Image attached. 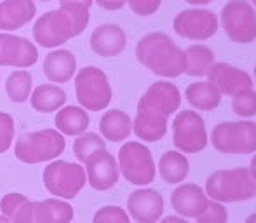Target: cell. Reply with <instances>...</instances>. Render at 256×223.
Returning a JSON list of instances; mask_svg holds the SVG:
<instances>
[{"label": "cell", "mask_w": 256, "mask_h": 223, "mask_svg": "<svg viewBox=\"0 0 256 223\" xmlns=\"http://www.w3.org/2000/svg\"><path fill=\"white\" fill-rule=\"evenodd\" d=\"M182 106V92L171 82H155L138 103L132 131L142 142L157 143L168 134V120Z\"/></svg>", "instance_id": "cell-1"}, {"label": "cell", "mask_w": 256, "mask_h": 223, "mask_svg": "<svg viewBox=\"0 0 256 223\" xmlns=\"http://www.w3.org/2000/svg\"><path fill=\"white\" fill-rule=\"evenodd\" d=\"M91 21V7L84 4H60V9L42 14L34 26V38L38 46L58 49L68 40L84 34Z\"/></svg>", "instance_id": "cell-2"}, {"label": "cell", "mask_w": 256, "mask_h": 223, "mask_svg": "<svg viewBox=\"0 0 256 223\" xmlns=\"http://www.w3.org/2000/svg\"><path fill=\"white\" fill-rule=\"evenodd\" d=\"M136 58L146 70L158 77L176 78L186 70L185 51L162 32L145 35L136 46Z\"/></svg>", "instance_id": "cell-3"}, {"label": "cell", "mask_w": 256, "mask_h": 223, "mask_svg": "<svg viewBox=\"0 0 256 223\" xmlns=\"http://www.w3.org/2000/svg\"><path fill=\"white\" fill-rule=\"evenodd\" d=\"M206 196L222 204L244 202L256 197V183L250 169H222L208 178Z\"/></svg>", "instance_id": "cell-4"}, {"label": "cell", "mask_w": 256, "mask_h": 223, "mask_svg": "<svg viewBox=\"0 0 256 223\" xmlns=\"http://www.w3.org/2000/svg\"><path fill=\"white\" fill-rule=\"evenodd\" d=\"M64 148L66 140L58 129H42L21 136L14 146V156L24 164H40L58 159Z\"/></svg>", "instance_id": "cell-5"}, {"label": "cell", "mask_w": 256, "mask_h": 223, "mask_svg": "<svg viewBox=\"0 0 256 223\" xmlns=\"http://www.w3.org/2000/svg\"><path fill=\"white\" fill-rule=\"evenodd\" d=\"M211 145L220 154L226 156H246L256 154V122L236 120L222 122L211 132Z\"/></svg>", "instance_id": "cell-6"}, {"label": "cell", "mask_w": 256, "mask_h": 223, "mask_svg": "<svg viewBox=\"0 0 256 223\" xmlns=\"http://www.w3.org/2000/svg\"><path fill=\"white\" fill-rule=\"evenodd\" d=\"M75 94L80 106L88 112H102L112 103L110 80L98 66H86L75 75Z\"/></svg>", "instance_id": "cell-7"}, {"label": "cell", "mask_w": 256, "mask_h": 223, "mask_svg": "<svg viewBox=\"0 0 256 223\" xmlns=\"http://www.w3.org/2000/svg\"><path fill=\"white\" fill-rule=\"evenodd\" d=\"M220 26L234 44L256 40V9L248 0H230L220 12Z\"/></svg>", "instance_id": "cell-8"}, {"label": "cell", "mask_w": 256, "mask_h": 223, "mask_svg": "<svg viewBox=\"0 0 256 223\" xmlns=\"http://www.w3.org/2000/svg\"><path fill=\"white\" fill-rule=\"evenodd\" d=\"M88 183L86 169L80 164L52 160L44 169V186L56 199H75Z\"/></svg>", "instance_id": "cell-9"}, {"label": "cell", "mask_w": 256, "mask_h": 223, "mask_svg": "<svg viewBox=\"0 0 256 223\" xmlns=\"http://www.w3.org/2000/svg\"><path fill=\"white\" fill-rule=\"evenodd\" d=\"M118 169L129 183L146 186L155 182V160L148 146L140 142H128L118 150Z\"/></svg>", "instance_id": "cell-10"}, {"label": "cell", "mask_w": 256, "mask_h": 223, "mask_svg": "<svg viewBox=\"0 0 256 223\" xmlns=\"http://www.w3.org/2000/svg\"><path fill=\"white\" fill-rule=\"evenodd\" d=\"M172 143L183 154L202 152L209 143L204 118L194 110L180 112L172 122Z\"/></svg>", "instance_id": "cell-11"}, {"label": "cell", "mask_w": 256, "mask_h": 223, "mask_svg": "<svg viewBox=\"0 0 256 223\" xmlns=\"http://www.w3.org/2000/svg\"><path fill=\"white\" fill-rule=\"evenodd\" d=\"M74 208L60 199L34 200L26 199L9 218L10 223H72Z\"/></svg>", "instance_id": "cell-12"}, {"label": "cell", "mask_w": 256, "mask_h": 223, "mask_svg": "<svg viewBox=\"0 0 256 223\" xmlns=\"http://www.w3.org/2000/svg\"><path fill=\"white\" fill-rule=\"evenodd\" d=\"M176 35L185 40L204 42L212 38L220 30V20L212 10L204 7L185 9L172 21Z\"/></svg>", "instance_id": "cell-13"}, {"label": "cell", "mask_w": 256, "mask_h": 223, "mask_svg": "<svg viewBox=\"0 0 256 223\" xmlns=\"http://www.w3.org/2000/svg\"><path fill=\"white\" fill-rule=\"evenodd\" d=\"M86 174H88V183L98 192H106L112 190L118 183L120 178V169L118 162L106 148L98 150L91 157L86 159Z\"/></svg>", "instance_id": "cell-14"}, {"label": "cell", "mask_w": 256, "mask_h": 223, "mask_svg": "<svg viewBox=\"0 0 256 223\" xmlns=\"http://www.w3.org/2000/svg\"><path fill=\"white\" fill-rule=\"evenodd\" d=\"M38 61V49L34 42L12 34H0V66L30 68Z\"/></svg>", "instance_id": "cell-15"}, {"label": "cell", "mask_w": 256, "mask_h": 223, "mask_svg": "<svg viewBox=\"0 0 256 223\" xmlns=\"http://www.w3.org/2000/svg\"><path fill=\"white\" fill-rule=\"evenodd\" d=\"M128 211L138 223H157L164 214V197L154 188H140L129 196Z\"/></svg>", "instance_id": "cell-16"}, {"label": "cell", "mask_w": 256, "mask_h": 223, "mask_svg": "<svg viewBox=\"0 0 256 223\" xmlns=\"http://www.w3.org/2000/svg\"><path fill=\"white\" fill-rule=\"evenodd\" d=\"M208 78L209 82H212L220 89L222 94L226 96H234L236 92L242 91V89L254 88L253 77L248 72L232 66L228 63H214L211 70H209Z\"/></svg>", "instance_id": "cell-17"}, {"label": "cell", "mask_w": 256, "mask_h": 223, "mask_svg": "<svg viewBox=\"0 0 256 223\" xmlns=\"http://www.w3.org/2000/svg\"><path fill=\"white\" fill-rule=\"evenodd\" d=\"M91 49L102 58H117L128 48V35L124 28L114 23L98 26L91 35Z\"/></svg>", "instance_id": "cell-18"}, {"label": "cell", "mask_w": 256, "mask_h": 223, "mask_svg": "<svg viewBox=\"0 0 256 223\" xmlns=\"http://www.w3.org/2000/svg\"><path fill=\"white\" fill-rule=\"evenodd\" d=\"M206 190L196 183H183L171 194V206L180 216L197 218L208 206Z\"/></svg>", "instance_id": "cell-19"}, {"label": "cell", "mask_w": 256, "mask_h": 223, "mask_svg": "<svg viewBox=\"0 0 256 223\" xmlns=\"http://www.w3.org/2000/svg\"><path fill=\"white\" fill-rule=\"evenodd\" d=\"M37 14L34 0H2L0 2V30L16 32L26 26Z\"/></svg>", "instance_id": "cell-20"}, {"label": "cell", "mask_w": 256, "mask_h": 223, "mask_svg": "<svg viewBox=\"0 0 256 223\" xmlns=\"http://www.w3.org/2000/svg\"><path fill=\"white\" fill-rule=\"evenodd\" d=\"M77 74V58L68 49L51 51L44 60V75L54 84L70 82Z\"/></svg>", "instance_id": "cell-21"}, {"label": "cell", "mask_w": 256, "mask_h": 223, "mask_svg": "<svg viewBox=\"0 0 256 223\" xmlns=\"http://www.w3.org/2000/svg\"><path fill=\"white\" fill-rule=\"evenodd\" d=\"M100 132L104 142L122 143L132 132V118L122 110L104 112L100 120Z\"/></svg>", "instance_id": "cell-22"}, {"label": "cell", "mask_w": 256, "mask_h": 223, "mask_svg": "<svg viewBox=\"0 0 256 223\" xmlns=\"http://www.w3.org/2000/svg\"><path fill=\"white\" fill-rule=\"evenodd\" d=\"M56 129L63 136H80L88 131L91 118L88 110L82 106H63L58 110L56 115Z\"/></svg>", "instance_id": "cell-23"}, {"label": "cell", "mask_w": 256, "mask_h": 223, "mask_svg": "<svg viewBox=\"0 0 256 223\" xmlns=\"http://www.w3.org/2000/svg\"><path fill=\"white\" fill-rule=\"evenodd\" d=\"M186 102L196 110L211 112L222 105L223 94L212 82H194L185 91Z\"/></svg>", "instance_id": "cell-24"}, {"label": "cell", "mask_w": 256, "mask_h": 223, "mask_svg": "<svg viewBox=\"0 0 256 223\" xmlns=\"http://www.w3.org/2000/svg\"><path fill=\"white\" fill-rule=\"evenodd\" d=\"M158 174L169 185H180L190 174V162L185 154L169 150L158 160Z\"/></svg>", "instance_id": "cell-25"}, {"label": "cell", "mask_w": 256, "mask_h": 223, "mask_svg": "<svg viewBox=\"0 0 256 223\" xmlns=\"http://www.w3.org/2000/svg\"><path fill=\"white\" fill-rule=\"evenodd\" d=\"M32 108L40 114H51L63 108L66 103V92L56 84L38 86L30 96Z\"/></svg>", "instance_id": "cell-26"}, {"label": "cell", "mask_w": 256, "mask_h": 223, "mask_svg": "<svg viewBox=\"0 0 256 223\" xmlns=\"http://www.w3.org/2000/svg\"><path fill=\"white\" fill-rule=\"evenodd\" d=\"M186 70L185 74L190 77H208L209 70L216 63L214 52L204 44H194L185 49Z\"/></svg>", "instance_id": "cell-27"}, {"label": "cell", "mask_w": 256, "mask_h": 223, "mask_svg": "<svg viewBox=\"0 0 256 223\" xmlns=\"http://www.w3.org/2000/svg\"><path fill=\"white\" fill-rule=\"evenodd\" d=\"M34 88V77L30 72L26 70H18L7 77L6 80V92L12 103H26L30 100V92Z\"/></svg>", "instance_id": "cell-28"}, {"label": "cell", "mask_w": 256, "mask_h": 223, "mask_svg": "<svg viewBox=\"0 0 256 223\" xmlns=\"http://www.w3.org/2000/svg\"><path fill=\"white\" fill-rule=\"evenodd\" d=\"M103 148H106V142L96 132H84L74 142V154L80 162H86L88 157Z\"/></svg>", "instance_id": "cell-29"}, {"label": "cell", "mask_w": 256, "mask_h": 223, "mask_svg": "<svg viewBox=\"0 0 256 223\" xmlns=\"http://www.w3.org/2000/svg\"><path fill=\"white\" fill-rule=\"evenodd\" d=\"M232 110L240 118L256 117V91L254 88L242 89L232 96Z\"/></svg>", "instance_id": "cell-30"}, {"label": "cell", "mask_w": 256, "mask_h": 223, "mask_svg": "<svg viewBox=\"0 0 256 223\" xmlns=\"http://www.w3.org/2000/svg\"><path fill=\"white\" fill-rule=\"evenodd\" d=\"M228 222V211L222 202L208 200V206L202 213L197 216V223H226Z\"/></svg>", "instance_id": "cell-31"}, {"label": "cell", "mask_w": 256, "mask_h": 223, "mask_svg": "<svg viewBox=\"0 0 256 223\" xmlns=\"http://www.w3.org/2000/svg\"><path fill=\"white\" fill-rule=\"evenodd\" d=\"M16 136L14 118L6 112H0V154H6L12 146Z\"/></svg>", "instance_id": "cell-32"}, {"label": "cell", "mask_w": 256, "mask_h": 223, "mask_svg": "<svg viewBox=\"0 0 256 223\" xmlns=\"http://www.w3.org/2000/svg\"><path fill=\"white\" fill-rule=\"evenodd\" d=\"M92 223H131L126 210L118 206H104L96 211Z\"/></svg>", "instance_id": "cell-33"}, {"label": "cell", "mask_w": 256, "mask_h": 223, "mask_svg": "<svg viewBox=\"0 0 256 223\" xmlns=\"http://www.w3.org/2000/svg\"><path fill=\"white\" fill-rule=\"evenodd\" d=\"M136 16L148 18L154 16L162 6V0H124Z\"/></svg>", "instance_id": "cell-34"}, {"label": "cell", "mask_w": 256, "mask_h": 223, "mask_svg": "<svg viewBox=\"0 0 256 223\" xmlns=\"http://www.w3.org/2000/svg\"><path fill=\"white\" fill-rule=\"evenodd\" d=\"M94 2L104 10H120L126 6L124 0H94Z\"/></svg>", "instance_id": "cell-35"}, {"label": "cell", "mask_w": 256, "mask_h": 223, "mask_svg": "<svg viewBox=\"0 0 256 223\" xmlns=\"http://www.w3.org/2000/svg\"><path fill=\"white\" fill-rule=\"evenodd\" d=\"M157 223H188V222L180 216H168V218H164V220H158Z\"/></svg>", "instance_id": "cell-36"}, {"label": "cell", "mask_w": 256, "mask_h": 223, "mask_svg": "<svg viewBox=\"0 0 256 223\" xmlns=\"http://www.w3.org/2000/svg\"><path fill=\"white\" fill-rule=\"evenodd\" d=\"M185 2L194 7H204V6H208V4H211L212 0H185Z\"/></svg>", "instance_id": "cell-37"}, {"label": "cell", "mask_w": 256, "mask_h": 223, "mask_svg": "<svg viewBox=\"0 0 256 223\" xmlns=\"http://www.w3.org/2000/svg\"><path fill=\"white\" fill-rule=\"evenodd\" d=\"M68 2H75V4H84V6L91 7L94 4V0H60V4H68Z\"/></svg>", "instance_id": "cell-38"}, {"label": "cell", "mask_w": 256, "mask_h": 223, "mask_svg": "<svg viewBox=\"0 0 256 223\" xmlns=\"http://www.w3.org/2000/svg\"><path fill=\"white\" fill-rule=\"evenodd\" d=\"M250 172H251V176H253V180H254V183H256V154H254V157H253V159H251Z\"/></svg>", "instance_id": "cell-39"}, {"label": "cell", "mask_w": 256, "mask_h": 223, "mask_svg": "<svg viewBox=\"0 0 256 223\" xmlns=\"http://www.w3.org/2000/svg\"><path fill=\"white\" fill-rule=\"evenodd\" d=\"M246 223H256V213H253L251 216L246 218Z\"/></svg>", "instance_id": "cell-40"}, {"label": "cell", "mask_w": 256, "mask_h": 223, "mask_svg": "<svg viewBox=\"0 0 256 223\" xmlns=\"http://www.w3.org/2000/svg\"><path fill=\"white\" fill-rule=\"evenodd\" d=\"M0 223H10V220L7 216H4L2 213H0Z\"/></svg>", "instance_id": "cell-41"}, {"label": "cell", "mask_w": 256, "mask_h": 223, "mask_svg": "<svg viewBox=\"0 0 256 223\" xmlns=\"http://www.w3.org/2000/svg\"><path fill=\"white\" fill-rule=\"evenodd\" d=\"M250 2H251V6H253L254 9H256V0H250Z\"/></svg>", "instance_id": "cell-42"}, {"label": "cell", "mask_w": 256, "mask_h": 223, "mask_svg": "<svg viewBox=\"0 0 256 223\" xmlns=\"http://www.w3.org/2000/svg\"><path fill=\"white\" fill-rule=\"evenodd\" d=\"M40 2H52V0H40Z\"/></svg>", "instance_id": "cell-43"}, {"label": "cell", "mask_w": 256, "mask_h": 223, "mask_svg": "<svg viewBox=\"0 0 256 223\" xmlns=\"http://www.w3.org/2000/svg\"><path fill=\"white\" fill-rule=\"evenodd\" d=\"M254 80H256V64H254Z\"/></svg>", "instance_id": "cell-44"}, {"label": "cell", "mask_w": 256, "mask_h": 223, "mask_svg": "<svg viewBox=\"0 0 256 223\" xmlns=\"http://www.w3.org/2000/svg\"><path fill=\"white\" fill-rule=\"evenodd\" d=\"M248 2H250V0H248Z\"/></svg>", "instance_id": "cell-45"}]
</instances>
